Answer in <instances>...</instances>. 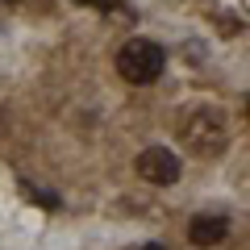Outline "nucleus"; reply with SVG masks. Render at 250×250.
<instances>
[{
  "mask_svg": "<svg viewBox=\"0 0 250 250\" xmlns=\"http://www.w3.org/2000/svg\"><path fill=\"white\" fill-rule=\"evenodd\" d=\"M179 138L192 154H221L229 142V117L213 104H196L179 121Z\"/></svg>",
  "mask_w": 250,
  "mask_h": 250,
  "instance_id": "nucleus-1",
  "label": "nucleus"
},
{
  "mask_svg": "<svg viewBox=\"0 0 250 250\" xmlns=\"http://www.w3.org/2000/svg\"><path fill=\"white\" fill-rule=\"evenodd\" d=\"M142 250H167V246H159V242H146V246Z\"/></svg>",
  "mask_w": 250,
  "mask_h": 250,
  "instance_id": "nucleus-6",
  "label": "nucleus"
},
{
  "mask_svg": "<svg viewBox=\"0 0 250 250\" xmlns=\"http://www.w3.org/2000/svg\"><path fill=\"white\" fill-rule=\"evenodd\" d=\"M25 196H29V200H38L42 208H59V196H54L50 188H34V184H25Z\"/></svg>",
  "mask_w": 250,
  "mask_h": 250,
  "instance_id": "nucleus-5",
  "label": "nucleus"
},
{
  "mask_svg": "<svg viewBox=\"0 0 250 250\" xmlns=\"http://www.w3.org/2000/svg\"><path fill=\"white\" fill-rule=\"evenodd\" d=\"M163 62H167V54H163V46L150 42V38H129V42L117 50V71L129 83H154L163 75Z\"/></svg>",
  "mask_w": 250,
  "mask_h": 250,
  "instance_id": "nucleus-2",
  "label": "nucleus"
},
{
  "mask_svg": "<svg viewBox=\"0 0 250 250\" xmlns=\"http://www.w3.org/2000/svg\"><path fill=\"white\" fill-rule=\"evenodd\" d=\"M225 233H229L225 217H196L188 238H192V246H217V242H225Z\"/></svg>",
  "mask_w": 250,
  "mask_h": 250,
  "instance_id": "nucleus-4",
  "label": "nucleus"
},
{
  "mask_svg": "<svg viewBox=\"0 0 250 250\" xmlns=\"http://www.w3.org/2000/svg\"><path fill=\"white\" fill-rule=\"evenodd\" d=\"M138 175H142L146 184L167 188V184H175V179H179V159L167 150V146H150V150L138 154Z\"/></svg>",
  "mask_w": 250,
  "mask_h": 250,
  "instance_id": "nucleus-3",
  "label": "nucleus"
}]
</instances>
